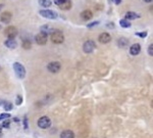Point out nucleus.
<instances>
[{
    "label": "nucleus",
    "mask_w": 153,
    "mask_h": 138,
    "mask_svg": "<svg viewBox=\"0 0 153 138\" xmlns=\"http://www.w3.org/2000/svg\"><path fill=\"white\" fill-rule=\"evenodd\" d=\"M50 38H51V41L55 44H61L62 42L64 41V36H63V33L59 30H54L52 31L50 35Z\"/></svg>",
    "instance_id": "f257e3e1"
},
{
    "label": "nucleus",
    "mask_w": 153,
    "mask_h": 138,
    "mask_svg": "<svg viewBox=\"0 0 153 138\" xmlns=\"http://www.w3.org/2000/svg\"><path fill=\"white\" fill-rule=\"evenodd\" d=\"M13 70H15V74L20 79H23L26 76V69L22 64L20 63H15L13 64Z\"/></svg>",
    "instance_id": "f03ea898"
},
{
    "label": "nucleus",
    "mask_w": 153,
    "mask_h": 138,
    "mask_svg": "<svg viewBox=\"0 0 153 138\" xmlns=\"http://www.w3.org/2000/svg\"><path fill=\"white\" fill-rule=\"evenodd\" d=\"M41 15L45 18H48V20H55V18H58V13L56 11L53 10H49V9H43V10L39 11Z\"/></svg>",
    "instance_id": "7ed1b4c3"
},
{
    "label": "nucleus",
    "mask_w": 153,
    "mask_h": 138,
    "mask_svg": "<svg viewBox=\"0 0 153 138\" xmlns=\"http://www.w3.org/2000/svg\"><path fill=\"white\" fill-rule=\"evenodd\" d=\"M54 3L62 10H68L71 8V0H54Z\"/></svg>",
    "instance_id": "20e7f679"
},
{
    "label": "nucleus",
    "mask_w": 153,
    "mask_h": 138,
    "mask_svg": "<svg viewBox=\"0 0 153 138\" xmlns=\"http://www.w3.org/2000/svg\"><path fill=\"white\" fill-rule=\"evenodd\" d=\"M4 34L8 39H15L17 35V29L13 26H9L4 30Z\"/></svg>",
    "instance_id": "39448f33"
},
{
    "label": "nucleus",
    "mask_w": 153,
    "mask_h": 138,
    "mask_svg": "<svg viewBox=\"0 0 153 138\" xmlns=\"http://www.w3.org/2000/svg\"><path fill=\"white\" fill-rule=\"evenodd\" d=\"M50 125H51V120L48 118V117L44 116V117H41V118L38 120V126L41 129H47L50 127Z\"/></svg>",
    "instance_id": "423d86ee"
},
{
    "label": "nucleus",
    "mask_w": 153,
    "mask_h": 138,
    "mask_svg": "<svg viewBox=\"0 0 153 138\" xmlns=\"http://www.w3.org/2000/svg\"><path fill=\"white\" fill-rule=\"evenodd\" d=\"M95 48H96V44H95L93 40L86 41L84 45H83V50H84V52H86V53H91Z\"/></svg>",
    "instance_id": "0eeeda50"
},
{
    "label": "nucleus",
    "mask_w": 153,
    "mask_h": 138,
    "mask_svg": "<svg viewBox=\"0 0 153 138\" xmlns=\"http://www.w3.org/2000/svg\"><path fill=\"white\" fill-rule=\"evenodd\" d=\"M35 40H36L37 44L39 45H44L47 42V33H44V32H40L39 34H37L35 37Z\"/></svg>",
    "instance_id": "6e6552de"
},
{
    "label": "nucleus",
    "mask_w": 153,
    "mask_h": 138,
    "mask_svg": "<svg viewBox=\"0 0 153 138\" xmlns=\"http://www.w3.org/2000/svg\"><path fill=\"white\" fill-rule=\"evenodd\" d=\"M60 68H61V66H60L58 61H52L47 66L48 71L51 73H57L60 70Z\"/></svg>",
    "instance_id": "1a4fd4ad"
},
{
    "label": "nucleus",
    "mask_w": 153,
    "mask_h": 138,
    "mask_svg": "<svg viewBox=\"0 0 153 138\" xmlns=\"http://www.w3.org/2000/svg\"><path fill=\"white\" fill-rule=\"evenodd\" d=\"M11 18H12V15L9 11H5V12H3L0 15V20L4 24H8V23H10Z\"/></svg>",
    "instance_id": "9d476101"
},
{
    "label": "nucleus",
    "mask_w": 153,
    "mask_h": 138,
    "mask_svg": "<svg viewBox=\"0 0 153 138\" xmlns=\"http://www.w3.org/2000/svg\"><path fill=\"white\" fill-rule=\"evenodd\" d=\"M98 40H99V42H100V43L106 44V43H108L111 40V37H110V35L108 33H102V34L99 35Z\"/></svg>",
    "instance_id": "9b49d317"
},
{
    "label": "nucleus",
    "mask_w": 153,
    "mask_h": 138,
    "mask_svg": "<svg viewBox=\"0 0 153 138\" xmlns=\"http://www.w3.org/2000/svg\"><path fill=\"white\" fill-rule=\"evenodd\" d=\"M140 51H141V46L140 44H138V43L133 44L131 46V48H130V53L132 55H138L140 53Z\"/></svg>",
    "instance_id": "f8f14e48"
},
{
    "label": "nucleus",
    "mask_w": 153,
    "mask_h": 138,
    "mask_svg": "<svg viewBox=\"0 0 153 138\" xmlns=\"http://www.w3.org/2000/svg\"><path fill=\"white\" fill-rule=\"evenodd\" d=\"M4 45L7 48H9V49H15V48H17V43L15 39H7V40L4 42Z\"/></svg>",
    "instance_id": "ddd939ff"
},
{
    "label": "nucleus",
    "mask_w": 153,
    "mask_h": 138,
    "mask_svg": "<svg viewBox=\"0 0 153 138\" xmlns=\"http://www.w3.org/2000/svg\"><path fill=\"white\" fill-rule=\"evenodd\" d=\"M81 17H82L83 20H91L92 17H93V13H92V11H90V10H84L82 13H81Z\"/></svg>",
    "instance_id": "4468645a"
},
{
    "label": "nucleus",
    "mask_w": 153,
    "mask_h": 138,
    "mask_svg": "<svg viewBox=\"0 0 153 138\" xmlns=\"http://www.w3.org/2000/svg\"><path fill=\"white\" fill-rule=\"evenodd\" d=\"M60 138H75V133L71 130H66L61 133Z\"/></svg>",
    "instance_id": "2eb2a0df"
},
{
    "label": "nucleus",
    "mask_w": 153,
    "mask_h": 138,
    "mask_svg": "<svg viewBox=\"0 0 153 138\" xmlns=\"http://www.w3.org/2000/svg\"><path fill=\"white\" fill-rule=\"evenodd\" d=\"M117 44L120 48H124L126 47V46L129 44V40H128L127 38H124V37H122V38L119 39V41H117Z\"/></svg>",
    "instance_id": "dca6fc26"
},
{
    "label": "nucleus",
    "mask_w": 153,
    "mask_h": 138,
    "mask_svg": "<svg viewBox=\"0 0 153 138\" xmlns=\"http://www.w3.org/2000/svg\"><path fill=\"white\" fill-rule=\"evenodd\" d=\"M140 18V15H137L136 12H133V11H128L126 13V18L127 20H135V18Z\"/></svg>",
    "instance_id": "f3484780"
},
{
    "label": "nucleus",
    "mask_w": 153,
    "mask_h": 138,
    "mask_svg": "<svg viewBox=\"0 0 153 138\" xmlns=\"http://www.w3.org/2000/svg\"><path fill=\"white\" fill-rule=\"evenodd\" d=\"M39 4H40L42 7H49L52 4L51 0H39Z\"/></svg>",
    "instance_id": "a211bd4d"
},
{
    "label": "nucleus",
    "mask_w": 153,
    "mask_h": 138,
    "mask_svg": "<svg viewBox=\"0 0 153 138\" xmlns=\"http://www.w3.org/2000/svg\"><path fill=\"white\" fill-rule=\"evenodd\" d=\"M119 25H120V27H122V28H130L131 27V23H130L127 18H122V20H120Z\"/></svg>",
    "instance_id": "6ab92c4d"
},
{
    "label": "nucleus",
    "mask_w": 153,
    "mask_h": 138,
    "mask_svg": "<svg viewBox=\"0 0 153 138\" xmlns=\"http://www.w3.org/2000/svg\"><path fill=\"white\" fill-rule=\"evenodd\" d=\"M23 47H24L25 49H30V48L32 47L31 41L28 40V39H26V40H24V42H23Z\"/></svg>",
    "instance_id": "aec40b11"
},
{
    "label": "nucleus",
    "mask_w": 153,
    "mask_h": 138,
    "mask_svg": "<svg viewBox=\"0 0 153 138\" xmlns=\"http://www.w3.org/2000/svg\"><path fill=\"white\" fill-rule=\"evenodd\" d=\"M3 107H4V110H12V103L8 102V101H5L4 104H3Z\"/></svg>",
    "instance_id": "412c9836"
},
{
    "label": "nucleus",
    "mask_w": 153,
    "mask_h": 138,
    "mask_svg": "<svg viewBox=\"0 0 153 138\" xmlns=\"http://www.w3.org/2000/svg\"><path fill=\"white\" fill-rule=\"evenodd\" d=\"M17 105H20L23 103V96L22 95H17V100H15Z\"/></svg>",
    "instance_id": "4be33fe9"
},
{
    "label": "nucleus",
    "mask_w": 153,
    "mask_h": 138,
    "mask_svg": "<svg viewBox=\"0 0 153 138\" xmlns=\"http://www.w3.org/2000/svg\"><path fill=\"white\" fill-rule=\"evenodd\" d=\"M136 35L137 36H139V37H141V38H145L146 36H147V32H138V33H136Z\"/></svg>",
    "instance_id": "5701e85b"
},
{
    "label": "nucleus",
    "mask_w": 153,
    "mask_h": 138,
    "mask_svg": "<svg viewBox=\"0 0 153 138\" xmlns=\"http://www.w3.org/2000/svg\"><path fill=\"white\" fill-rule=\"evenodd\" d=\"M8 118H10V115L9 114H1L0 115V121H1V120H4V119H8Z\"/></svg>",
    "instance_id": "b1692460"
},
{
    "label": "nucleus",
    "mask_w": 153,
    "mask_h": 138,
    "mask_svg": "<svg viewBox=\"0 0 153 138\" xmlns=\"http://www.w3.org/2000/svg\"><path fill=\"white\" fill-rule=\"evenodd\" d=\"M148 54L149 55H153V44L151 43V44L149 45V47H148Z\"/></svg>",
    "instance_id": "393cba45"
},
{
    "label": "nucleus",
    "mask_w": 153,
    "mask_h": 138,
    "mask_svg": "<svg viewBox=\"0 0 153 138\" xmlns=\"http://www.w3.org/2000/svg\"><path fill=\"white\" fill-rule=\"evenodd\" d=\"M9 123H10V122H9L8 120H7V121H4L1 127H3V128H9Z\"/></svg>",
    "instance_id": "a878e982"
},
{
    "label": "nucleus",
    "mask_w": 153,
    "mask_h": 138,
    "mask_svg": "<svg viewBox=\"0 0 153 138\" xmlns=\"http://www.w3.org/2000/svg\"><path fill=\"white\" fill-rule=\"evenodd\" d=\"M98 24H99V22H94V23H91V24L87 25V27L88 28H92V27H94V26H97Z\"/></svg>",
    "instance_id": "bb28decb"
},
{
    "label": "nucleus",
    "mask_w": 153,
    "mask_h": 138,
    "mask_svg": "<svg viewBox=\"0 0 153 138\" xmlns=\"http://www.w3.org/2000/svg\"><path fill=\"white\" fill-rule=\"evenodd\" d=\"M28 128V124H27V118L25 117V129Z\"/></svg>",
    "instance_id": "cd10ccee"
},
{
    "label": "nucleus",
    "mask_w": 153,
    "mask_h": 138,
    "mask_svg": "<svg viewBox=\"0 0 153 138\" xmlns=\"http://www.w3.org/2000/svg\"><path fill=\"white\" fill-rule=\"evenodd\" d=\"M114 2H115V4H119L120 2H122V0H114Z\"/></svg>",
    "instance_id": "c85d7f7f"
},
{
    "label": "nucleus",
    "mask_w": 153,
    "mask_h": 138,
    "mask_svg": "<svg viewBox=\"0 0 153 138\" xmlns=\"http://www.w3.org/2000/svg\"><path fill=\"white\" fill-rule=\"evenodd\" d=\"M145 2H152V0H144Z\"/></svg>",
    "instance_id": "c756f323"
},
{
    "label": "nucleus",
    "mask_w": 153,
    "mask_h": 138,
    "mask_svg": "<svg viewBox=\"0 0 153 138\" xmlns=\"http://www.w3.org/2000/svg\"><path fill=\"white\" fill-rule=\"evenodd\" d=\"M2 135V133H1V126H0V136Z\"/></svg>",
    "instance_id": "7c9ffc66"
},
{
    "label": "nucleus",
    "mask_w": 153,
    "mask_h": 138,
    "mask_svg": "<svg viewBox=\"0 0 153 138\" xmlns=\"http://www.w3.org/2000/svg\"><path fill=\"white\" fill-rule=\"evenodd\" d=\"M2 7H3V4H0V9H1Z\"/></svg>",
    "instance_id": "2f4dec72"
},
{
    "label": "nucleus",
    "mask_w": 153,
    "mask_h": 138,
    "mask_svg": "<svg viewBox=\"0 0 153 138\" xmlns=\"http://www.w3.org/2000/svg\"><path fill=\"white\" fill-rule=\"evenodd\" d=\"M0 70H1V66H0Z\"/></svg>",
    "instance_id": "473e14b6"
},
{
    "label": "nucleus",
    "mask_w": 153,
    "mask_h": 138,
    "mask_svg": "<svg viewBox=\"0 0 153 138\" xmlns=\"http://www.w3.org/2000/svg\"><path fill=\"white\" fill-rule=\"evenodd\" d=\"M110 1H113V0H110Z\"/></svg>",
    "instance_id": "72a5a7b5"
}]
</instances>
